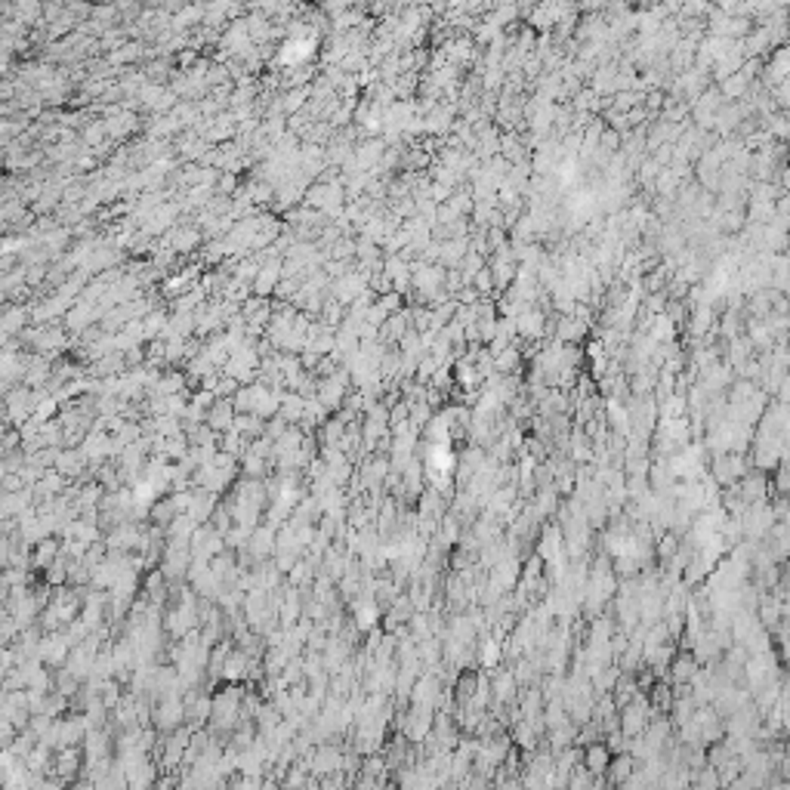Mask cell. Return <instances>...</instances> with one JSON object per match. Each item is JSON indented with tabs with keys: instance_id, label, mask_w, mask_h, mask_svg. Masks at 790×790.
<instances>
[{
	"instance_id": "cell-1",
	"label": "cell",
	"mask_w": 790,
	"mask_h": 790,
	"mask_svg": "<svg viewBox=\"0 0 790 790\" xmlns=\"http://www.w3.org/2000/svg\"><path fill=\"white\" fill-rule=\"evenodd\" d=\"M652 713H654V707L648 704L642 695H636L633 701H627V704L621 707V713H617V732H621L624 741H636V738H642L645 728L652 726Z\"/></svg>"
},
{
	"instance_id": "cell-2",
	"label": "cell",
	"mask_w": 790,
	"mask_h": 790,
	"mask_svg": "<svg viewBox=\"0 0 790 790\" xmlns=\"http://www.w3.org/2000/svg\"><path fill=\"white\" fill-rule=\"evenodd\" d=\"M636 772H639V769H636V756L624 750V754H617L615 759H611L608 772L602 775V778H605V784H608L611 790H624L633 778H636Z\"/></svg>"
},
{
	"instance_id": "cell-3",
	"label": "cell",
	"mask_w": 790,
	"mask_h": 790,
	"mask_svg": "<svg viewBox=\"0 0 790 790\" xmlns=\"http://www.w3.org/2000/svg\"><path fill=\"white\" fill-rule=\"evenodd\" d=\"M611 759H615V750H611L605 741H590L584 747V754H580V766H584L590 775H596V778H602V775L608 772Z\"/></svg>"
},
{
	"instance_id": "cell-4",
	"label": "cell",
	"mask_w": 790,
	"mask_h": 790,
	"mask_svg": "<svg viewBox=\"0 0 790 790\" xmlns=\"http://www.w3.org/2000/svg\"><path fill=\"white\" fill-rule=\"evenodd\" d=\"M695 673H698V661L691 658V654H680V658L673 661V667H670V676H673L676 685L691 682V680H695Z\"/></svg>"
}]
</instances>
